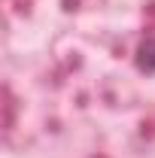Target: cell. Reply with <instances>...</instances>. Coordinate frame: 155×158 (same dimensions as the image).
<instances>
[{"label":"cell","instance_id":"1","mask_svg":"<svg viewBox=\"0 0 155 158\" xmlns=\"http://www.w3.org/2000/svg\"><path fill=\"white\" fill-rule=\"evenodd\" d=\"M134 64L143 73H155V37H146L134 52Z\"/></svg>","mask_w":155,"mask_h":158}]
</instances>
